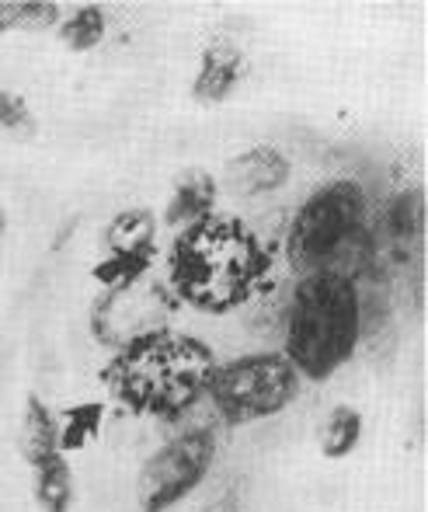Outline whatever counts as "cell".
Masks as SVG:
<instances>
[{
    "label": "cell",
    "instance_id": "6da1fadb",
    "mask_svg": "<svg viewBox=\"0 0 428 512\" xmlns=\"http://www.w3.org/2000/svg\"><path fill=\"white\" fill-rule=\"evenodd\" d=\"M268 251L237 216L209 213L178 230L168 258L171 286L188 307L230 314L244 307L268 276Z\"/></svg>",
    "mask_w": 428,
    "mask_h": 512
},
{
    "label": "cell",
    "instance_id": "7a4b0ae2",
    "mask_svg": "<svg viewBox=\"0 0 428 512\" xmlns=\"http://www.w3.org/2000/svg\"><path fill=\"white\" fill-rule=\"evenodd\" d=\"M216 356L202 338L178 331H154L122 345L101 380L115 401L136 415L174 418L206 394L216 373Z\"/></svg>",
    "mask_w": 428,
    "mask_h": 512
},
{
    "label": "cell",
    "instance_id": "3957f363",
    "mask_svg": "<svg viewBox=\"0 0 428 512\" xmlns=\"http://www.w3.org/2000/svg\"><path fill=\"white\" fill-rule=\"evenodd\" d=\"M362 338V290L338 272L300 276L286 310V352L300 380H328Z\"/></svg>",
    "mask_w": 428,
    "mask_h": 512
},
{
    "label": "cell",
    "instance_id": "277c9868",
    "mask_svg": "<svg viewBox=\"0 0 428 512\" xmlns=\"http://www.w3.org/2000/svg\"><path fill=\"white\" fill-rule=\"evenodd\" d=\"M286 258L300 276L338 272L355 279V272L373 265L369 203L355 178L321 185L300 206L286 234Z\"/></svg>",
    "mask_w": 428,
    "mask_h": 512
},
{
    "label": "cell",
    "instance_id": "5b68a950",
    "mask_svg": "<svg viewBox=\"0 0 428 512\" xmlns=\"http://www.w3.org/2000/svg\"><path fill=\"white\" fill-rule=\"evenodd\" d=\"M296 391H300V373L282 352H251L234 363L216 366L206 398L213 401L223 422L248 425L289 408Z\"/></svg>",
    "mask_w": 428,
    "mask_h": 512
},
{
    "label": "cell",
    "instance_id": "8992f818",
    "mask_svg": "<svg viewBox=\"0 0 428 512\" xmlns=\"http://www.w3.org/2000/svg\"><path fill=\"white\" fill-rule=\"evenodd\" d=\"M216 460V436L209 429H192L164 443L143 464L136 481V502L143 512H168L174 502L192 495L202 485Z\"/></svg>",
    "mask_w": 428,
    "mask_h": 512
},
{
    "label": "cell",
    "instance_id": "52a82bcc",
    "mask_svg": "<svg viewBox=\"0 0 428 512\" xmlns=\"http://www.w3.org/2000/svg\"><path fill=\"white\" fill-rule=\"evenodd\" d=\"M157 258V213L147 206L122 209L105 227V258L94 265L91 276L105 283V290H122L150 272Z\"/></svg>",
    "mask_w": 428,
    "mask_h": 512
},
{
    "label": "cell",
    "instance_id": "ba28073f",
    "mask_svg": "<svg viewBox=\"0 0 428 512\" xmlns=\"http://www.w3.org/2000/svg\"><path fill=\"white\" fill-rule=\"evenodd\" d=\"M369 237H373V262H380L383 255L390 262H408L411 251L425 237V192L404 189L390 196L380 213V223H376V230H369Z\"/></svg>",
    "mask_w": 428,
    "mask_h": 512
},
{
    "label": "cell",
    "instance_id": "9c48e42d",
    "mask_svg": "<svg viewBox=\"0 0 428 512\" xmlns=\"http://www.w3.org/2000/svg\"><path fill=\"white\" fill-rule=\"evenodd\" d=\"M293 175V164L272 143H258V147L237 154L234 161L223 168V185H227L234 196L241 199H255L268 196V192L282 189Z\"/></svg>",
    "mask_w": 428,
    "mask_h": 512
},
{
    "label": "cell",
    "instance_id": "30bf717a",
    "mask_svg": "<svg viewBox=\"0 0 428 512\" xmlns=\"http://www.w3.org/2000/svg\"><path fill=\"white\" fill-rule=\"evenodd\" d=\"M244 77V53L230 39H216L202 49L199 74L192 81V98L199 105H220L237 91Z\"/></svg>",
    "mask_w": 428,
    "mask_h": 512
},
{
    "label": "cell",
    "instance_id": "8fae6325",
    "mask_svg": "<svg viewBox=\"0 0 428 512\" xmlns=\"http://www.w3.org/2000/svg\"><path fill=\"white\" fill-rule=\"evenodd\" d=\"M216 196H220V185L209 175L206 168H188L174 178V192L164 209V223L174 230H185L192 223H199L202 216L216 213Z\"/></svg>",
    "mask_w": 428,
    "mask_h": 512
},
{
    "label": "cell",
    "instance_id": "7c38bea8",
    "mask_svg": "<svg viewBox=\"0 0 428 512\" xmlns=\"http://www.w3.org/2000/svg\"><path fill=\"white\" fill-rule=\"evenodd\" d=\"M21 457L25 464H39V460L53 457L60 450V418L49 411V405L35 394H28V405H25V418H21Z\"/></svg>",
    "mask_w": 428,
    "mask_h": 512
},
{
    "label": "cell",
    "instance_id": "4fadbf2b",
    "mask_svg": "<svg viewBox=\"0 0 428 512\" xmlns=\"http://www.w3.org/2000/svg\"><path fill=\"white\" fill-rule=\"evenodd\" d=\"M32 492L42 512H70L74 506V471L63 453L32 464Z\"/></svg>",
    "mask_w": 428,
    "mask_h": 512
},
{
    "label": "cell",
    "instance_id": "5bb4252c",
    "mask_svg": "<svg viewBox=\"0 0 428 512\" xmlns=\"http://www.w3.org/2000/svg\"><path fill=\"white\" fill-rule=\"evenodd\" d=\"M63 7L53 0H0V35L60 28Z\"/></svg>",
    "mask_w": 428,
    "mask_h": 512
},
{
    "label": "cell",
    "instance_id": "9a60e30c",
    "mask_svg": "<svg viewBox=\"0 0 428 512\" xmlns=\"http://www.w3.org/2000/svg\"><path fill=\"white\" fill-rule=\"evenodd\" d=\"M56 32H60V42L70 49V53H91V49L105 39L108 18L98 4H84V7H77L67 21H60Z\"/></svg>",
    "mask_w": 428,
    "mask_h": 512
},
{
    "label": "cell",
    "instance_id": "2e32d148",
    "mask_svg": "<svg viewBox=\"0 0 428 512\" xmlns=\"http://www.w3.org/2000/svg\"><path fill=\"white\" fill-rule=\"evenodd\" d=\"M362 439V415L352 405H338L324 422V436H321V450L328 460H342L359 446Z\"/></svg>",
    "mask_w": 428,
    "mask_h": 512
},
{
    "label": "cell",
    "instance_id": "e0dca14e",
    "mask_svg": "<svg viewBox=\"0 0 428 512\" xmlns=\"http://www.w3.org/2000/svg\"><path fill=\"white\" fill-rule=\"evenodd\" d=\"M101 429V405H77L60 418V450H81L87 439Z\"/></svg>",
    "mask_w": 428,
    "mask_h": 512
},
{
    "label": "cell",
    "instance_id": "ac0fdd59",
    "mask_svg": "<svg viewBox=\"0 0 428 512\" xmlns=\"http://www.w3.org/2000/svg\"><path fill=\"white\" fill-rule=\"evenodd\" d=\"M0 133H11V136H32L35 133L32 105L7 88H0Z\"/></svg>",
    "mask_w": 428,
    "mask_h": 512
},
{
    "label": "cell",
    "instance_id": "d6986e66",
    "mask_svg": "<svg viewBox=\"0 0 428 512\" xmlns=\"http://www.w3.org/2000/svg\"><path fill=\"white\" fill-rule=\"evenodd\" d=\"M4 230H7V213L0 209V237H4Z\"/></svg>",
    "mask_w": 428,
    "mask_h": 512
}]
</instances>
